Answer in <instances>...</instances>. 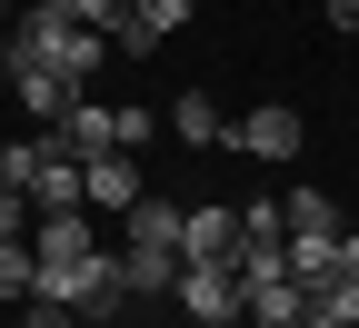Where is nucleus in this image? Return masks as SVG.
I'll return each mask as SVG.
<instances>
[{
  "instance_id": "f3484780",
  "label": "nucleus",
  "mask_w": 359,
  "mask_h": 328,
  "mask_svg": "<svg viewBox=\"0 0 359 328\" xmlns=\"http://www.w3.org/2000/svg\"><path fill=\"white\" fill-rule=\"evenodd\" d=\"M180 328H200V318H180Z\"/></svg>"
},
{
  "instance_id": "0eeeda50",
  "label": "nucleus",
  "mask_w": 359,
  "mask_h": 328,
  "mask_svg": "<svg viewBox=\"0 0 359 328\" xmlns=\"http://www.w3.org/2000/svg\"><path fill=\"white\" fill-rule=\"evenodd\" d=\"M50 129L70 139V159H100V150H120V110H100V100H70Z\"/></svg>"
},
{
  "instance_id": "6e6552de",
  "label": "nucleus",
  "mask_w": 359,
  "mask_h": 328,
  "mask_svg": "<svg viewBox=\"0 0 359 328\" xmlns=\"http://www.w3.org/2000/svg\"><path fill=\"white\" fill-rule=\"evenodd\" d=\"M170 129L190 139V150H230V120H219L210 90H180V100H170Z\"/></svg>"
},
{
  "instance_id": "f03ea898",
  "label": "nucleus",
  "mask_w": 359,
  "mask_h": 328,
  "mask_svg": "<svg viewBox=\"0 0 359 328\" xmlns=\"http://www.w3.org/2000/svg\"><path fill=\"white\" fill-rule=\"evenodd\" d=\"M180 219H190V209L140 199V209H130V229H120V259H130V289H140V299L180 289V269H190V249H180Z\"/></svg>"
},
{
  "instance_id": "20e7f679",
  "label": "nucleus",
  "mask_w": 359,
  "mask_h": 328,
  "mask_svg": "<svg viewBox=\"0 0 359 328\" xmlns=\"http://www.w3.org/2000/svg\"><path fill=\"white\" fill-rule=\"evenodd\" d=\"M80 179H90V219H130L150 190H140V159H120V150H100V159H80Z\"/></svg>"
},
{
  "instance_id": "f257e3e1",
  "label": "nucleus",
  "mask_w": 359,
  "mask_h": 328,
  "mask_svg": "<svg viewBox=\"0 0 359 328\" xmlns=\"http://www.w3.org/2000/svg\"><path fill=\"white\" fill-rule=\"evenodd\" d=\"M100 50H110V30H90V20H70V10H20L11 20V90H20V110H40V120H60L70 100H90V70H100Z\"/></svg>"
},
{
  "instance_id": "9b49d317",
  "label": "nucleus",
  "mask_w": 359,
  "mask_h": 328,
  "mask_svg": "<svg viewBox=\"0 0 359 328\" xmlns=\"http://www.w3.org/2000/svg\"><path fill=\"white\" fill-rule=\"evenodd\" d=\"M0 299H40V259H30V239H0Z\"/></svg>"
},
{
  "instance_id": "1a4fd4ad",
  "label": "nucleus",
  "mask_w": 359,
  "mask_h": 328,
  "mask_svg": "<svg viewBox=\"0 0 359 328\" xmlns=\"http://www.w3.org/2000/svg\"><path fill=\"white\" fill-rule=\"evenodd\" d=\"M180 249L190 259H240V209H190L180 219Z\"/></svg>"
},
{
  "instance_id": "7ed1b4c3",
  "label": "nucleus",
  "mask_w": 359,
  "mask_h": 328,
  "mask_svg": "<svg viewBox=\"0 0 359 328\" xmlns=\"http://www.w3.org/2000/svg\"><path fill=\"white\" fill-rule=\"evenodd\" d=\"M180 318H200V328H250L240 269H230V259H190V269H180Z\"/></svg>"
},
{
  "instance_id": "4468645a",
  "label": "nucleus",
  "mask_w": 359,
  "mask_h": 328,
  "mask_svg": "<svg viewBox=\"0 0 359 328\" xmlns=\"http://www.w3.org/2000/svg\"><path fill=\"white\" fill-rule=\"evenodd\" d=\"M50 10H70V20H90V30H120L130 0H50Z\"/></svg>"
},
{
  "instance_id": "39448f33",
  "label": "nucleus",
  "mask_w": 359,
  "mask_h": 328,
  "mask_svg": "<svg viewBox=\"0 0 359 328\" xmlns=\"http://www.w3.org/2000/svg\"><path fill=\"white\" fill-rule=\"evenodd\" d=\"M190 10H200V0H130V10H120V30H110V50H160V40L190 20Z\"/></svg>"
},
{
  "instance_id": "9d476101",
  "label": "nucleus",
  "mask_w": 359,
  "mask_h": 328,
  "mask_svg": "<svg viewBox=\"0 0 359 328\" xmlns=\"http://www.w3.org/2000/svg\"><path fill=\"white\" fill-rule=\"evenodd\" d=\"M280 219H290V239H339V209H330L320 190H290V199H280Z\"/></svg>"
},
{
  "instance_id": "f8f14e48",
  "label": "nucleus",
  "mask_w": 359,
  "mask_h": 328,
  "mask_svg": "<svg viewBox=\"0 0 359 328\" xmlns=\"http://www.w3.org/2000/svg\"><path fill=\"white\" fill-rule=\"evenodd\" d=\"M40 179V139H11V150H0V190H30Z\"/></svg>"
},
{
  "instance_id": "ddd939ff",
  "label": "nucleus",
  "mask_w": 359,
  "mask_h": 328,
  "mask_svg": "<svg viewBox=\"0 0 359 328\" xmlns=\"http://www.w3.org/2000/svg\"><path fill=\"white\" fill-rule=\"evenodd\" d=\"M30 229H40V199L30 190H0V239H30Z\"/></svg>"
},
{
  "instance_id": "2eb2a0df",
  "label": "nucleus",
  "mask_w": 359,
  "mask_h": 328,
  "mask_svg": "<svg viewBox=\"0 0 359 328\" xmlns=\"http://www.w3.org/2000/svg\"><path fill=\"white\" fill-rule=\"evenodd\" d=\"M330 20H339V30H359V0H330Z\"/></svg>"
},
{
  "instance_id": "423d86ee",
  "label": "nucleus",
  "mask_w": 359,
  "mask_h": 328,
  "mask_svg": "<svg viewBox=\"0 0 359 328\" xmlns=\"http://www.w3.org/2000/svg\"><path fill=\"white\" fill-rule=\"evenodd\" d=\"M230 150H250V159H290V150H299V110H250V120H230Z\"/></svg>"
},
{
  "instance_id": "dca6fc26",
  "label": "nucleus",
  "mask_w": 359,
  "mask_h": 328,
  "mask_svg": "<svg viewBox=\"0 0 359 328\" xmlns=\"http://www.w3.org/2000/svg\"><path fill=\"white\" fill-rule=\"evenodd\" d=\"M309 328H349V318H330V308H320V299H309Z\"/></svg>"
}]
</instances>
